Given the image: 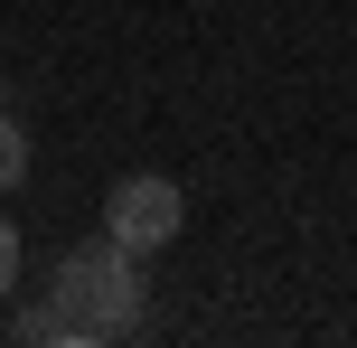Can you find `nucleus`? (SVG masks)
Segmentation results:
<instances>
[{"label": "nucleus", "instance_id": "20e7f679", "mask_svg": "<svg viewBox=\"0 0 357 348\" xmlns=\"http://www.w3.org/2000/svg\"><path fill=\"white\" fill-rule=\"evenodd\" d=\"M10 339H19V348H66V330H56V311H47V301H29V311L10 320Z\"/></svg>", "mask_w": 357, "mask_h": 348}, {"label": "nucleus", "instance_id": "7ed1b4c3", "mask_svg": "<svg viewBox=\"0 0 357 348\" xmlns=\"http://www.w3.org/2000/svg\"><path fill=\"white\" fill-rule=\"evenodd\" d=\"M19 179H29V123H10V113H0V198H10Z\"/></svg>", "mask_w": 357, "mask_h": 348}, {"label": "nucleus", "instance_id": "f257e3e1", "mask_svg": "<svg viewBox=\"0 0 357 348\" xmlns=\"http://www.w3.org/2000/svg\"><path fill=\"white\" fill-rule=\"evenodd\" d=\"M47 311H56V330H66V348L132 339L142 330V255H123L113 236L66 245L56 273H47Z\"/></svg>", "mask_w": 357, "mask_h": 348}, {"label": "nucleus", "instance_id": "39448f33", "mask_svg": "<svg viewBox=\"0 0 357 348\" xmlns=\"http://www.w3.org/2000/svg\"><path fill=\"white\" fill-rule=\"evenodd\" d=\"M10 292H19V226L0 217V301H10Z\"/></svg>", "mask_w": 357, "mask_h": 348}, {"label": "nucleus", "instance_id": "f03ea898", "mask_svg": "<svg viewBox=\"0 0 357 348\" xmlns=\"http://www.w3.org/2000/svg\"><path fill=\"white\" fill-rule=\"evenodd\" d=\"M178 226H188L178 179H160V169H132V179H113V198H104V236L123 245V255H160Z\"/></svg>", "mask_w": 357, "mask_h": 348}]
</instances>
